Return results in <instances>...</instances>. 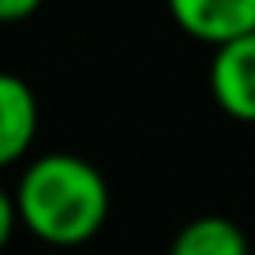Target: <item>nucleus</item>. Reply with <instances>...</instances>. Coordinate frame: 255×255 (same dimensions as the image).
<instances>
[{"instance_id":"nucleus-1","label":"nucleus","mask_w":255,"mask_h":255,"mask_svg":"<svg viewBox=\"0 0 255 255\" xmlns=\"http://www.w3.org/2000/svg\"><path fill=\"white\" fill-rule=\"evenodd\" d=\"M15 207L23 229L53 248H79L109 218V184L79 154H41L19 173Z\"/></svg>"},{"instance_id":"nucleus-5","label":"nucleus","mask_w":255,"mask_h":255,"mask_svg":"<svg viewBox=\"0 0 255 255\" xmlns=\"http://www.w3.org/2000/svg\"><path fill=\"white\" fill-rule=\"evenodd\" d=\"M169 255H248V237L233 218L203 214L180 225L169 244Z\"/></svg>"},{"instance_id":"nucleus-4","label":"nucleus","mask_w":255,"mask_h":255,"mask_svg":"<svg viewBox=\"0 0 255 255\" xmlns=\"http://www.w3.org/2000/svg\"><path fill=\"white\" fill-rule=\"evenodd\" d=\"M38 139V98L19 75H0V161L15 165Z\"/></svg>"},{"instance_id":"nucleus-2","label":"nucleus","mask_w":255,"mask_h":255,"mask_svg":"<svg viewBox=\"0 0 255 255\" xmlns=\"http://www.w3.org/2000/svg\"><path fill=\"white\" fill-rule=\"evenodd\" d=\"M207 79L225 117L240 124H255V30L214 49Z\"/></svg>"},{"instance_id":"nucleus-3","label":"nucleus","mask_w":255,"mask_h":255,"mask_svg":"<svg viewBox=\"0 0 255 255\" xmlns=\"http://www.w3.org/2000/svg\"><path fill=\"white\" fill-rule=\"evenodd\" d=\"M165 4L173 23L210 49L255 30V0H165Z\"/></svg>"},{"instance_id":"nucleus-6","label":"nucleus","mask_w":255,"mask_h":255,"mask_svg":"<svg viewBox=\"0 0 255 255\" xmlns=\"http://www.w3.org/2000/svg\"><path fill=\"white\" fill-rule=\"evenodd\" d=\"M41 8V0H0V19L4 23H23Z\"/></svg>"}]
</instances>
